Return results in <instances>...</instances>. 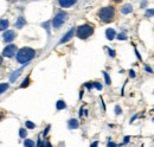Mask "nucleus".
<instances>
[{"instance_id": "nucleus-14", "label": "nucleus", "mask_w": 154, "mask_h": 147, "mask_svg": "<svg viewBox=\"0 0 154 147\" xmlns=\"http://www.w3.org/2000/svg\"><path fill=\"white\" fill-rule=\"evenodd\" d=\"M65 107H66L65 102H64V101H62V100H58L57 103H56V108H57L58 110H63Z\"/></svg>"}, {"instance_id": "nucleus-6", "label": "nucleus", "mask_w": 154, "mask_h": 147, "mask_svg": "<svg viewBox=\"0 0 154 147\" xmlns=\"http://www.w3.org/2000/svg\"><path fill=\"white\" fill-rule=\"evenodd\" d=\"M75 35V27H71L64 36L62 37V39L59 40V44H64V43H66V42H69L71 38H72V36Z\"/></svg>"}, {"instance_id": "nucleus-20", "label": "nucleus", "mask_w": 154, "mask_h": 147, "mask_svg": "<svg viewBox=\"0 0 154 147\" xmlns=\"http://www.w3.org/2000/svg\"><path fill=\"white\" fill-rule=\"evenodd\" d=\"M102 74H103V76H104V80H106V83L109 86L110 83H112V81H110V77H109V75H108V73H106V71H102Z\"/></svg>"}, {"instance_id": "nucleus-10", "label": "nucleus", "mask_w": 154, "mask_h": 147, "mask_svg": "<svg viewBox=\"0 0 154 147\" xmlns=\"http://www.w3.org/2000/svg\"><path fill=\"white\" fill-rule=\"evenodd\" d=\"M115 37H116V32L114 29H107L106 30V38L108 40H113Z\"/></svg>"}, {"instance_id": "nucleus-36", "label": "nucleus", "mask_w": 154, "mask_h": 147, "mask_svg": "<svg viewBox=\"0 0 154 147\" xmlns=\"http://www.w3.org/2000/svg\"><path fill=\"white\" fill-rule=\"evenodd\" d=\"M136 117H137V115H134V116L132 117V120H131V122H134V120H135V119H136Z\"/></svg>"}, {"instance_id": "nucleus-34", "label": "nucleus", "mask_w": 154, "mask_h": 147, "mask_svg": "<svg viewBox=\"0 0 154 147\" xmlns=\"http://www.w3.org/2000/svg\"><path fill=\"white\" fill-rule=\"evenodd\" d=\"M107 146H116L115 142H112V141H109L108 144H107Z\"/></svg>"}, {"instance_id": "nucleus-27", "label": "nucleus", "mask_w": 154, "mask_h": 147, "mask_svg": "<svg viewBox=\"0 0 154 147\" xmlns=\"http://www.w3.org/2000/svg\"><path fill=\"white\" fill-rule=\"evenodd\" d=\"M145 70H146L148 74H153V69H152L151 67H148V65H146V67H145Z\"/></svg>"}, {"instance_id": "nucleus-40", "label": "nucleus", "mask_w": 154, "mask_h": 147, "mask_svg": "<svg viewBox=\"0 0 154 147\" xmlns=\"http://www.w3.org/2000/svg\"><path fill=\"white\" fill-rule=\"evenodd\" d=\"M153 122H154V117H153Z\"/></svg>"}, {"instance_id": "nucleus-38", "label": "nucleus", "mask_w": 154, "mask_h": 147, "mask_svg": "<svg viewBox=\"0 0 154 147\" xmlns=\"http://www.w3.org/2000/svg\"><path fill=\"white\" fill-rule=\"evenodd\" d=\"M97 145H98V142H93L91 144V146H97Z\"/></svg>"}, {"instance_id": "nucleus-2", "label": "nucleus", "mask_w": 154, "mask_h": 147, "mask_svg": "<svg viewBox=\"0 0 154 147\" xmlns=\"http://www.w3.org/2000/svg\"><path fill=\"white\" fill-rule=\"evenodd\" d=\"M93 33H94V27L91 25H88V24L81 25L76 29V35L79 39H87Z\"/></svg>"}, {"instance_id": "nucleus-1", "label": "nucleus", "mask_w": 154, "mask_h": 147, "mask_svg": "<svg viewBox=\"0 0 154 147\" xmlns=\"http://www.w3.org/2000/svg\"><path fill=\"white\" fill-rule=\"evenodd\" d=\"M36 56V51L31 48H21L19 51L17 52V62L21 64H26L27 62H30L33 57Z\"/></svg>"}, {"instance_id": "nucleus-12", "label": "nucleus", "mask_w": 154, "mask_h": 147, "mask_svg": "<svg viewBox=\"0 0 154 147\" xmlns=\"http://www.w3.org/2000/svg\"><path fill=\"white\" fill-rule=\"evenodd\" d=\"M24 25H26V19L24 18V17H19V18L17 19V21H16V27L17 29H23Z\"/></svg>"}, {"instance_id": "nucleus-17", "label": "nucleus", "mask_w": 154, "mask_h": 147, "mask_svg": "<svg viewBox=\"0 0 154 147\" xmlns=\"http://www.w3.org/2000/svg\"><path fill=\"white\" fill-rule=\"evenodd\" d=\"M29 84H30V77H26V78L23 81V83L20 84V88H26Z\"/></svg>"}, {"instance_id": "nucleus-8", "label": "nucleus", "mask_w": 154, "mask_h": 147, "mask_svg": "<svg viewBox=\"0 0 154 147\" xmlns=\"http://www.w3.org/2000/svg\"><path fill=\"white\" fill-rule=\"evenodd\" d=\"M76 2H77V0H58V5H59L62 8L71 7V6L75 5Z\"/></svg>"}, {"instance_id": "nucleus-16", "label": "nucleus", "mask_w": 154, "mask_h": 147, "mask_svg": "<svg viewBox=\"0 0 154 147\" xmlns=\"http://www.w3.org/2000/svg\"><path fill=\"white\" fill-rule=\"evenodd\" d=\"M35 145H36V144H35V141H32V140H30V139H25V141H24V146L33 147Z\"/></svg>"}, {"instance_id": "nucleus-24", "label": "nucleus", "mask_w": 154, "mask_h": 147, "mask_svg": "<svg viewBox=\"0 0 154 147\" xmlns=\"http://www.w3.org/2000/svg\"><path fill=\"white\" fill-rule=\"evenodd\" d=\"M146 16L147 17H154V8H148L146 11Z\"/></svg>"}, {"instance_id": "nucleus-29", "label": "nucleus", "mask_w": 154, "mask_h": 147, "mask_svg": "<svg viewBox=\"0 0 154 147\" xmlns=\"http://www.w3.org/2000/svg\"><path fill=\"white\" fill-rule=\"evenodd\" d=\"M108 52H109V56H110V57H115V51H114V50L108 49Z\"/></svg>"}, {"instance_id": "nucleus-37", "label": "nucleus", "mask_w": 154, "mask_h": 147, "mask_svg": "<svg viewBox=\"0 0 154 147\" xmlns=\"http://www.w3.org/2000/svg\"><path fill=\"white\" fill-rule=\"evenodd\" d=\"M82 96H83V90L79 92V99H82Z\"/></svg>"}, {"instance_id": "nucleus-26", "label": "nucleus", "mask_w": 154, "mask_h": 147, "mask_svg": "<svg viewBox=\"0 0 154 147\" xmlns=\"http://www.w3.org/2000/svg\"><path fill=\"white\" fill-rule=\"evenodd\" d=\"M121 113H122L121 107H120V106H115V114L116 115H119V114H121Z\"/></svg>"}, {"instance_id": "nucleus-13", "label": "nucleus", "mask_w": 154, "mask_h": 147, "mask_svg": "<svg viewBox=\"0 0 154 147\" xmlns=\"http://www.w3.org/2000/svg\"><path fill=\"white\" fill-rule=\"evenodd\" d=\"M68 126H69L70 129H77L79 127V124H78V121H77L76 119H71V120H69Z\"/></svg>"}, {"instance_id": "nucleus-19", "label": "nucleus", "mask_w": 154, "mask_h": 147, "mask_svg": "<svg viewBox=\"0 0 154 147\" xmlns=\"http://www.w3.org/2000/svg\"><path fill=\"white\" fill-rule=\"evenodd\" d=\"M7 89H8V84L7 83H1V86H0V92L4 94Z\"/></svg>"}, {"instance_id": "nucleus-18", "label": "nucleus", "mask_w": 154, "mask_h": 147, "mask_svg": "<svg viewBox=\"0 0 154 147\" xmlns=\"http://www.w3.org/2000/svg\"><path fill=\"white\" fill-rule=\"evenodd\" d=\"M116 37H117V39H119V40H127V38H128V36H127L125 32H121V33H119V35H117Z\"/></svg>"}, {"instance_id": "nucleus-15", "label": "nucleus", "mask_w": 154, "mask_h": 147, "mask_svg": "<svg viewBox=\"0 0 154 147\" xmlns=\"http://www.w3.org/2000/svg\"><path fill=\"white\" fill-rule=\"evenodd\" d=\"M7 27H8V20L7 19H1V21H0V29H1V31H4Z\"/></svg>"}, {"instance_id": "nucleus-4", "label": "nucleus", "mask_w": 154, "mask_h": 147, "mask_svg": "<svg viewBox=\"0 0 154 147\" xmlns=\"http://www.w3.org/2000/svg\"><path fill=\"white\" fill-rule=\"evenodd\" d=\"M66 18H68V14L65 12H63V11L58 12L57 14L54 17V19H52V26L55 29H59L63 25V23L66 20Z\"/></svg>"}, {"instance_id": "nucleus-7", "label": "nucleus", "mask_w": 154, "mask_h": 147, "mask_svg": "<svg viewBox=\"0 0 154 147\" xmlns=\"http://www.w3.org/2000/svg\"><path fill=\"white\" fill-rule=\"evenodd\" d=\"M2 37H4V42H5V43H11V42L16 38V32L12 31V30L5 31L4 35H2Z\"/></svg>"}, {"instance_id": "nucleus-35", "label": "nucleus", "mask_w": 154, "mask_h": 147, "mask_svg": "<svg viewBox=\"0 0 154 147\" xmlns=\"http://www.w3.org/2000/svg\"><path fill=\"white\" fill-rule=\"evenodd\" d=\"M135 54H136V57H139V59H141V56H140V54L137 52V50L135 49Z\"/></svg>"}, {"instance_id": "nucleus-11", "label": "nucleus", "mask_w": 154, "mask_h": 147, "mask_svg": "<svg viewBox=\"0 0 154 147\" xmlns=\"http://www.w3.org/2000/svg\"><path fill=\"white\" fill-rule=\"evenodd\" d=\"M121 12H122L123 14H129V13H132V12H133V6H132L131 4H126V5H123V6H122Z\"/></svg>"}, {"instance_id": "nucleus-31", "label": "nucleus", "mask_w": 154, "mask_h": 147, "mask_svg": "<svg viewBox=\"0 0 154 147\" xmlns=\"http://www.w3.org/2000/svg\"><path fill=\"white\" fill-rule=\"evenodd\" d=\"M85 87H87L88 89H91V88L94 87V83H93V84H91V83H87V84H85Z\"/></svg>"}, {"instance_id": "nucleus-39", "label": "nucleus", "mask_w": 154, "mask_h": 147, "mask_svg": "<svg viewBox=\"0 0 154 147\" xmlns=\"http://www.w3.org/2000/svg\"><path fill=\"white\" fill-rule=\"evenodd\" d=\"M115 2H120V1H122V0H114Z\"/></svg>"}, {"instance_id": "nucleus-30", "label": "nucleus", "mask_w": 154, "mask_h": 147, "mask_svg": "<svg viewBox=\"0 0 154 147\" xmlns=\"http://www.w3.org/2000/svg\"><path fill=\"white\" fill-rule=\"evenodd\" d=\"M129 76H131L132 78H135V71L134 70H129Z\"/></svg>"}, {"instance_id": "nucleus-3", "label": "nucleus", "mask_w": 154, "mask_h": 147, "mask_svg": "<svg viewBox=\"0 0 154 147\" xmlns=\"http://www.w3.org/2000/svg\"><path fill=\"white\" fill-rule=\"evenodd\" d=\"M98 14H100V19L102 21L108 23V21H112L113 19L115 18V10L112 6H107V7L101 8Z\"/></svg>"}, {"instance_id": "nucleus-22", "label": "nucleus", "mask_w": 154, "mask_h": 147, "mask_svg": "<svg viewBox=\"0 0 154 147\" xmlns=\"http://www.w3.org/2000/svg\"><path fill=\"white\" fill-rule=\"evenodd\" d=\"M26 135H27V132H26V129L24 128H20L19 129V136L21 139H25L26 138Z\"/></svg>"}, {"instance_id": "nucleus-21", "label": "nucleus", "mask_w": 154, "mask_h": 147, "mask_svg": "<svg viewBox=\"0 0 154 147\" xmlns=\"http://www.w3.org/2000/svg\"><path fill=\"white\" fill-rule=\"evenodd\" d=\"M25 126H26V128H29V129L36 128V125H35L33 122H31V121H26V122H25Z\"/></svg>"}, {"instance_id": "nucleus-32", "label": "nucleus", "mask_w": 154, "mask_h": 147, "mask_svg": "<svg viewBox=\"0 0 154 147\" xmlns=\"http://www.w3.org/2000/svg\"><path fill=\"white\" fill-rule=\"evenodd\" d=\"M129 140H131V138H129V136H125V140H123V144H127V142H129Z\"/></svg>"}, {"instance_id": "nucleus-9", "label": "nucleus", "mask_w": 154, "mask_h": 147, "mask_svg": "<svg viewBox=\"0 0 154 147\" xmlns=\"http://www.w3.org/2000/svg\"><path fill=\"white\" fill-rule=\"evenodd\" d=\"M21 71H23V68H20V69H17V70H14L13 73L10 75V82H16L17 81V78L20 76V74H21Z\"/></svg>"}, {"instance_id": "nucleus-23", "label": "nucleus", "mask_w": 154, "mask_h": 147, "mask_svg": "<svg viewBox=\"0 0 154 147\" xmlns=\"http://www.w3.org/2000/svg\"><path fill=\"white\" fill-rule=\"evenodd\" d=\"M44 29H46V32H48V35L50 36V21H46V23H43V25H42Z\"/></svg>"}, {"instance_id": "nucleus-33", "label": "nucleus", "mask_w": 154, "mask_h": 147, "mask_svg": "<svg viewBox=\"0 0 154 147\" xmlns=\"http://www.w3.org/2000/svg\"><path fill=\"white\" fill-rule=\"evenodd\" d=\"M49 130H50V126H48V127H46V129H45V132L43 133V134H44V136H45V135L49 133Z\"/></svg>"}, {"instance_id": "nucleus-5", "label": "nucleus", "mask_w": 154, "mask_h": 147, "mask_svg": "<svg viewBox=\"0 0 154 147\" xmlns=\"http://www.w3.org/2000/svg\"><path fill=\"white\" fill-rule=\"evenodd\" d=\"M16 52H17L16 44H10V45H7L2 50V56H5V57H13V56L16 55Z\"/></svg>"}, {"instance_id": "nucleus-25", "label": "nucleus", "mask_w": 154, "mask_h": 147, "mask_svg": "<svg viewBox=\"0 0 154 147\" xmlns=\"http://www.w3.org/2000/svg\"><path fill=\"white\" fill-rule=\"evenodd\" d=\"M94 87L96 88L97 90H102V88H103V86H102V84H100V83H97V82L94 83Z\"/></svg>"}, {"instance_id": "nucleus-28", "label": "nucleus", "mask_w": 154, "mask_h": 147, "mask_svg": "<svg viewBox=\"0 0 154 147\" xmlns=\"http://www.w3.org/2000/svg\"><path fill=\"white\" fill-rule=\"evenodd\" d=\"M147 4H148V1H147V0H142V1H141V7H142V8H145V7L147 6Z\"/></svg>"}]
</instances>
